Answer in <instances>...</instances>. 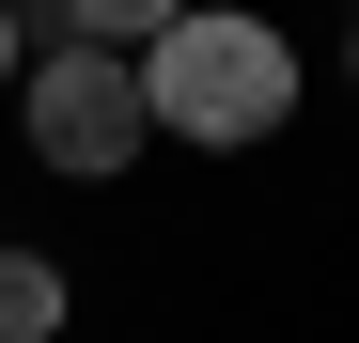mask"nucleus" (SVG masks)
Wrapping results in <instances>:
<instances>
[{"label": "nucleus", "mask_w": 359, "mask_h": 343, "mask_svg": "<svg viewBox=\"0 0 359 343\" xmlns=\"http://www.w3.org/2000/svg\"><path fill=\"white\" fill-rule=\"evenodd\" d=\"M0 78H16V16H0Z\"/></svg>", "instance_id": "nucleus-5"}, {"label": "nucleus", "mask_w": 359, "mask_h": 343, "mask_svg": "<svg viewBox=\"0 0 359 343\" xmlns=\"http://www.w3.org/2000/svg\"><path fill=\"white\" fill-rule=\"evenodd\" d=\"M16 109H32V156H47V172H79V188L141 172V141H156V125H141V78L109 63V47H47Z\"/></svg>", "instance_id": "nucleus-2"}, {"label": "nucleus", "mask_w": 359, "mask_h": 343, "mask_svg": "<svg viewBox=\"0 0 359 343\" xmlns=\"http://www.w3.org/2000/svg\"><path fill=\"white\" fill-rule=\"evenodd\" d=\"M126 78H141V125H172V141H266L281 109H297V47L266 31V16H172L156 47H126Z\"/></svg>", "instance_id": "nucleus-1"}, {"label": "nucleus", "mask_w": 359, "mask_h": 343, "mask_svg": "<svg viewBox=\"0 0 359 343\" xmlns=\"http://www.w3.org/2000/svg\"><path fill=\"white\" fill-rule=\"evenodd\" d=\"M172 16H188V0H63V47H109V63H126V47H156Z\"/></svg>", "instance_id": "nucleus-3"}, {"label": "nucleus", "mask_w": 359, "mask_h": 343, "mask_svg": "<svg viewBox=\"0 0 359 343\" xmlns=\"http://www.w3.org/2000/svg\"><path fill=\"white\" fill-rule=\"evenodd\" d=\"M63 328V265L47 250H0V343H47Z\"/></svg>", "instance_id": "nucleus-4"}]
</instances>
